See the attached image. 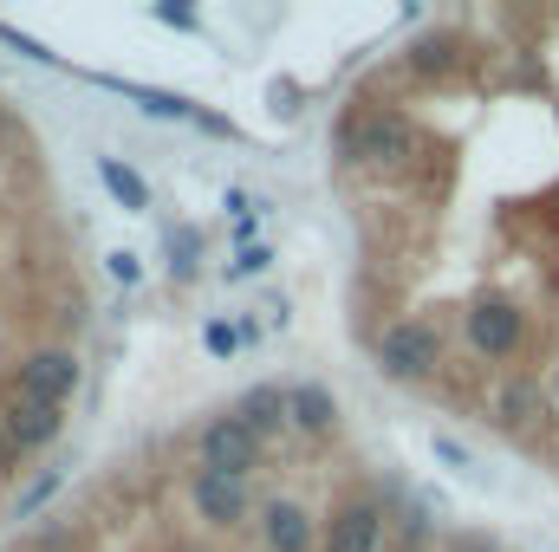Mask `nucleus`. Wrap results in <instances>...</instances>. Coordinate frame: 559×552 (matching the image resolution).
<instances>
[{"label":"nucleus","mask_w":559,"mask_h":552,"mask_svg":"<svg viewBox=\"0 0 559 552\" xmlns=\"http://www.w3.org/2000/svg\"><path fill=\"white\" fill-rule=\"evenodd\" d=\"M417 149H423V131L404 105H358L332 131L338 169H404Z\"/></svg>","instance_id":"1"},{"label":"nucleus","mask_w":559,"mask_h":552,"mask_svg":"<svg viewBox=\"0 0 559 552\" xmlns=\"http://www.w3.org/2000/svg\"><path fill=\"white\" fill-rule=\"evenodd\" d=\"M371 358L391 384H429L442 371V325L429 319H391L378 338H371Z\"/></svg>","instance_id":"2"},{"label":"nucleus","mask_w":559,"mask_h":552,"mask_svg":"<svg viewBox=\"0 0 559 552\" xmlns=\"http://www.w3.org/2000/svg\"><path fill=\"white\" fill-rule=\"evenodd\" d=\"M462 338H468V351L488 358V364L521 358V351H527V312H521V299H508V292L475 299V305L462 312Z\"/></svg>","instance_id":"3"},{"label":"nucleus","mask_w":559,"mask_h":552,"mask_svg":"<svg viewBox=\"0 0 559 552\" xmlns=\"http://www.w3.org/2000/svg\"><path fill=\"white\" fill-rule=\"evenodd\" d=\"M79 384H85V364H79V351H66V345H39V351H26V358L13 364V397L46 404V410H66V404L79 397Z\"/></svg>","instance_id":"4"},{"label":"nucleus","mask_w":559,"mask_h":552,"mask_svg":"<svg viewBox=\"0 0 559 552\" xmlns=\"http://www.w3.org/2000/svg\"><path fill=\"white\" fill-rule=\"evenodd\" d=\"M92 85H105V92H118V98H131L143 118H169V124H195L202 137H222V143H241L235 131V118H222V111H209V105H195V98H182V92H156V85H131V79H111V72H92Z\"/></svg>","instance_id":"5"},{"label":"nucleus","mask_w":559,"mask_h":552,"mask_svg":"<svg viewBox=\"0 0 559 552\" xmlns=\"http://www.w3.org/2000/svg\"><path fill=\"white\" fill-rule=\"evenodd\" d=\"M195 455H202L209 475H241V481H254V468L267 461V442H261L235 410H222L195 429Z\"/></svg>","instance_id":"6"},{"label":"nucleus","mask_w":559,"mask_h":552,"mask_svg":"<svg viewBox=\"0 0 559 552\" xmlns=\"http://www.w3.org/2000/svg\"><path fill=\"white\" fill-rule=\"evenodd\" d=\"M189 514H195L209 533H241V527L261 514V507H254V481L195 468V475H189Z\"/></svg>","instance_id":"7"},{"label":"nucleus","mask_w":559,"mask_h":552,"mask_svg":"<svg viewBox=\"0 0 559 552\" xmlns=\"http://www.w3.org/2000/svg\"><path fill=\"white\" fill-rule=\"evenodd\" d=\"M384 533H391V514H384V501L358 488V494H345V501L325 514L319 552H378V547H384Z\"/></svg>","instance_id":"8"},{"label":"nucleus","mask_w":559,"mask_h":552,"mask_svg":"<svg viewBox=\"0 0 559 552\" xmlns=\"http://www.w3.org/2000/svg\"><path fill=\"white\" fill-rule=\"evenodd\" d=\"M319 533L325 520H312V507L293 494H274L261 507V552H319Z\"/></svg>","instance_id":"9"},{"label":"nucleus","mask_w":559,"mask_h":552,"mask_svg":"<svg viewBox=\"0 0 559 552\" xmlns=\"http://www.w3.org/2000/svg\"><path fill=\"white\" fill-rule=\"evenodd\" d=\"M66 435V410H46V404H26V397H7L0 404V442L13 455H33V448H52Z\"/></svg>","instance_id":"10"},{"label":"nucleus","mask_w":559,"mask_h":552,"mask_svg":"<svg viewBox=\"0 0 559 552\" xmlns=\"http://www.w3.org/2000/svg\"><path fill=\"white\" fill-rule=\"evenodd\" d=\"M286 410H293V435H306V442L338 435V397H332V384H319V377L286 384Z\"/></svg>","instance_id":"11"},{"label":"nucleus","mask_w":559,"mask_h":552,"mask_svg":"<svg viewBox=\"0 0 559 552\" xmlns=\"http://www.w3.org/2000/svg\"><path fill=\"white\" fill-rule=\"evenodd\" d=\"M547 410V384L534 377V371H514V377H501V391H495V429H508V435H521V429H534Z\"/></svg>","instance_id":"12"},{"label":"nucleus","mask_w":559,"mask_h":552,"mask_svg":"<svg viewBox=\"0 0 559 552\" xmlns=\"http://www.w3.org/2000/svg\"><path fill=\"white\" fill-rule=\"evenodd\" d=\"M228 410L241 416V422H248L261 442H280V435L293 429V410H286V384H248V391H241Z\"/></svg>","instance_id":"13"},{"label":"nucleus","mask_w":559,"mask_h":552,"mask_svg":"<svg viewBox=\"0 0 559 552\" xmlns=\"http://www.w3.org/2000/svg\"><path fill=\"white\" fill-rule=\"evenodd\" d=\"M404 65H411L417 79H455V72H462V33H449V26L417 33L411 52H404Z\"/></svg>","instance_id":"14"},{"label":"nucleus","mask_w":559,"mask_h":552,"mask_svg":"<svg viewBox=\"0 0 559 552\" xmlns=\"http://www.w3.org/2000/svg\"><path fill=\"white\" fill-rule=\"evenodd\" d=\"M202 254H209V235L195 221H169L163 228V267H169L176 286H189V279L202 274Z\"/></svg>","instance_id":"15"},{"label":"nucleus","mask_w":559,"mask_h":552,"mask_svg":"<svg viewBox=\"0 0 559 552\" xmlns=\"http://www.w3.org/2000/svg\"><path fill=\"white\" fill-rule=\"evenodd\" d=\"M92 169H98L105 195H111V202H118L124 215H150V182H143V176L131 169V163H124V156H98Z\"/></svg>","instance_id":"16"},{"label":"nucleus","mask_w":559,"mask_h":552,"mask_svg":"<svg viewBox=\"0 0 559 552\" xmlns=\"http://www.w3.org/2000/svg\"><path fill=\"white\" fill-rule=\"evenodd\" d=\"M59 481H66V468H39L26 488H20V501H13V520H26V514H39L52 494H59Z\"/></svg>","instance_id":"17"},{"label":"nucleus","mask_w":559,"mask_h":552,"mask_svg":"<svg viewBox=\"0 0 559 552\" xmlns=\"http://www.w3.org/2000/svg\"><path fill=\"white\" fill-rule=\"evenodd\" d=\"M0 46H7V52H20V59H33V65H46V72H59V52H52L46 39H33V33H20L13 20H0Z\"/></svg>","instance_id":"18"},{"label":"nucleus","mask_w":559,"mask_h":552,"mask_svg":"<svg viewBox=\"0 0 559 552\" xmlns=\"http://www.w3.org/2000/svg\"><path fill=\"white\" fill-rule=\"evenodd\" d=\"M241 345H248L241 325H228V319H209V325H202V351H209V358H235Z\"/></svg>","instance_id":"19"},{"label":"nucleus","mask_w":559,"mask_h":552,"mask_svg":"<svg viewBox=\"0 0 559 552\" xmlns=\"http://www.w3.org/2000/svg\"><path fill=\"white\" fill-rule=\"evenodd\" d=\"M150 20H156V26H176V33H209V26H202V13H195V7H182V0H156V7H150Z\"/></svg>","instance_id":"20"},{"label":"nucleus","mask_w":559,"mask_h":552,"mask_svg":"<svg viewBox=\"0 0 559 552\" xmlns=\"http://www.w3.org/2000/svg\"><path fill=\"white\" fill-rule=\"evenodd\" d=\"M267 267H274V254H267V248H241V254L228 261V279H261Z\"/></svg>","instance_id":"21"},{"label":"nucleus","mask_w":559,"mask_h":552,"mask_svg":"<svg viewBox=\"0 0 559 552\" xmlns=\"http://www.w3.org/2000/svg\"><path fill=\"white\" fill-rule=\"evenodd\" d=\"M105 274H111L118 286H124V292H131V286L143 279V261L131 254V248H118V254H105Z\"/></svg>","instance_id":"22"},{"label":"nucleus","mask_w":559,"mask_h":552,"mask_svg":"<svg viewBox=\"0 0 559 552\" xmlns=\"http://www.w3.org/2000/svg\"><path fill=\"white\" fill-rule=\"evenodd\" d=\"M423 540H429V507H423V501H411V507H404V547L417 552Z\"/></svg>","instance_id":"23"},{"label":"nucleus","mask_w":559,"mask_h":552,"mask_svg":"<svg viewBox=\"0 0 559 552\" xmlns=\"http://www.w3.org/2000/svg\"><path fill=\"white\" fill-rule=\"evenodd\" d=\"M222 208H228L235 221H248V215H261V202H254L248 189H222Z\"/></svg>","instance_id":"24"},{"label":"nucleus","mask_w":559,"mask_h":552,"mask_svg":"<svg viewBox=\"0 0 559 552\" xmlns=\"http://www.w3.org/2000/svg\"><path fill=\"white\" fill-rule=\"evenodd\" d=\"M429 448H436L449 468H462V475H468V448H462V442H449V435H429Z\"/></svg>","instance_id":"25"},{"label":"nucleus","mask_w":559,"mask_h":552,"mask_svg":"<svg viewBox=\"0 0 559 552\" xmlns=\"http://www.w3.org/2000/svg\"><path fill=\"white\" fill-rule=\"evenodd\" d=\"M267 98H274V105H267V111H274V118H293V111H299V92H293V85H274V92H267Z\"/></svg>","instance_id":"26"},{"label":"nucleus","mask_w":559,"mask_h":552,"mask_svg":"<svg viewBox=\"0 0 559 552\" xmlns=\"http://www.w3.org/2000/svg\"><path fill=\"white\" fill-rule=\"evenodd\" d=\"M455 552H501L488 533H468V540H455Z\"/></svg>","instance_id":"27"},{"label":"nucleus","mask_w":559,"mask_h":552,"mask_svg":"<svg viewBox=\"0 0 559 552\" xmlns=\"http://www.w3.org/2000/svg\"><path fill=\"white\" fill-rule=\"evenodd\" d=\"M169 552H209V547H169Z\"/></svg>","instance_id":"28"},{"label":"nucleus","mask_w":559,"mask_h":552,"mask_svg":"<svg viewBox=\"0 0 559 552\" xmlns=\"http://www.w3.org/2000/svg\"><path fill=\"white\" fill-rule=\"evenodd\" d=\"M554 397H559V371H554Z\"/></svg>","instance_id":"29"}]
</instances>
